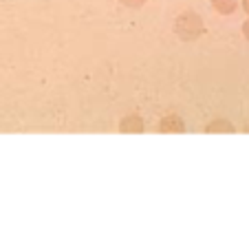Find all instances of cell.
Returning a JSON list of instances; mask_svg holds the SVG:
<instances>
[{"label": "cell", "mask_w": 249, "mask_h": 227, "mask_svg": "<svg viewBox=\"0 0 249 227\" xmlns=\"http://www.w3.org/2000/svg\"><path fill=\"white\" fill-rule=\"evenodd\" d=\"M243 35L249 40V20H245V24H243Z\"/></svg>", "instance_id": "52a82bcc"}, {"label": "cell", "mask_w": 249, "mask_h": 227, "mask_svg": "<svg viewBox=\"0 0 249 227\" xmlns=\"http://www.w3.org/2000/svg\"><path fill=\"white\" fill-rule=\"evenodd\" d=\"M122 2H124L126 7H130V9H139V7L143 5L146 0H122Z\"/></svg>", "instance_id": "8992f818"}, {"label": "cell", "mask_w": 249, "mask_h": 227, "mask_svg": "<svg viewBox=\"0 0 249 227\" xmlns=\"http://www.w3.org/2000/svg\"><path fill=\"white\" fill-rule=\"evenodd\" d=\"M174 31H177V35H179L181 40L192 42V40L201 38V35L205 34V24H203V20L198 18L196 14L188 11V14H183V16L177 18V22H174Z\"/></svg>", "instance_id": "6da1fadb"}, {"label": "cell", "mask_w": 249, "mask_h": 227, "mask_svg": "<svg viewBox=\"0 0 249 227\" xmlns=\"http://www.w3.org/2000/svg\"><path fill=\"white\" fill-rule=\"evenodd\" d=\"M212 7H214L218 14L230 16V14H234V9H236V0H212Z\"/></svg>", "instance_id": "277c9868"}, {"label": "cell", "mask_w": 249, "mask_h": 227, "mask_svg": "<svg viewBox=\"0 0 249 227\" xmlns=\"http://www.w3.org/2000/svg\"><path fill=\"white\" fill-rule=\"evenodd\" d=\"M205 130L207 133H234V126L230 122H225V119H214Z\"/></svg>", "instance_id": "5b68a950"}, {"label": "cell", "mask_w": 249, "mask_h": 227, "mask_svg": "<svg viewBox=\"0 0 249 227\" xmlns=\"http://www.w3.org/2000/svg\"><path fill=\"white\" fill-rule=\"evenodd\" d=\"M159 130L161 133H168V135L170 133H183L185 123L181 122V117H177V115H165L159 123Z\"/></svg>", "instance_id": "7a4b0ae2"}, {"label": "cell", "mask_w": 249, "mask_h": 227, "mask_svg": "<svg viewBox=\"0 0 249 227\" xmlns=\"http://www.w3.org/2000/svg\"><path fill=\"white\" fill-rule=\"evenodd\" d=\"M119 130H122V133L139 135V133H143V122H141L139 115H128V117L122 119V123H119Z\"/></svg>", "instance_id": "3957f363"}, {"label": "cell", "mask_w": 249, "mask_h": 227, "mask_svg": "<svg viewBox=\"0 0 249 227\" xmlns=\"http://www.w3.org/2000/svg\"><path fill=\"white\" fill-rule=\"evenodd\" d=\"M243 9L249 14V0H243Z\"/></svg>", "instance_id": "ba28073f"}]
</instances>
